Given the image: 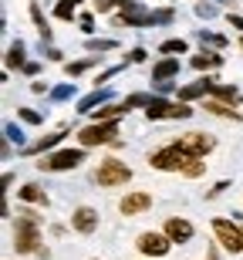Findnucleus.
<instances>
[{"label": "nucleus", "instance_id": "15", "mask_svg": "<svg viewBox=\"0 0 243 260\" xmlns=\"http://www.w3.org/2000/svg\"><path fill=\"white\" fill-rule=\"evenodd\" d=\"M179 75V58H162L152 68V81H169V78Z\"/></svg>", "mask_w": 243, "mask_h": 260}, {"label": "nucleus", "instance_id": "27", "mask_svg": "<svg viewBox=\"0 0 243 260\" xmlns=\"http://www.w3.org/2000/svg\"><path fill=\"white\" fill-rule=\"evenodd\" d=\"M54 17H61V20H71V17H75V4H71V0H61L58 7H54Z\"/></svg>", "mask_w": 243, "mask_h": 260}, {"label": "nucleus", "instance_id": "6", "mask_svg": "<svg viewBox=\"0 0 243 260\" xmlns=\"http://www.w3.org/2000/svg\"><path fill=\"white\" fill-rule=\"evenodd\" d=\"M213 237L216 243L230 253H240L243 250V226H236L233 220H223V216H216L213 220Z\"/></svg>", "mask_w": 243, "mask_h": 260}, {"label": "nucleus", "instance_id": "19", "mask_svg": "<svg viewBox=\"0 0 243 260\" xmlns=\"http://www.w3.org/2000/svg\"><path fill=\"white\" fill-rule=\"evenodd\" d=\"M220 64H223V58H220V54H213V51H203V54H196V58H193V68H196V71L220 68Z\"/></svg>", "mask_w": 243, "mask_h": 260}, {"label": "nucleus", "instance_id": "41", "mask_svg": "<svg viewBox=\"0 0 243 260\" xmlns=\"http://www.w3.org/2000/svg\"><path fill=\"white\" fill-rule=\"evenodd\" d=\"M230 27H236V30H243V17H236V14H230Z\"/></svg>", "mask_w": 243, "mask_h": 260}, {"label": "nucleus", "instance_id": "34", "mask_svg": "<svg viewBox=\"0 0 243 260\" xmlns=\"http://www.w3.org/2000/svg\"><path fill=\"white\" fill-rule=\"evenodd\" d=\"M81 30H85V34L95 30V17H91V14H81Z\"/></svg>", "mask_w": 243, "mask_h": 260}, {"label": "nucleus", "instance_id": "20", "mask_svg": "<svg viewBox=\"0 0 243 260\" xmlns=\"http://www.w3.org/2000/svg\"><path fill=\"white\" fill-rule=\"evenodd\" d=\"M17 196L24 203H48V196H44V189H41L38 183H27L24 189H17Z\"/></svg>", "mask_w": 243, "mask_h": 260}, {"label": "nucleus", "instance_id": "43", "mask_svg": "<svg viewBox=\"0 0 243 260\" xmlns=\"http://www.w3.org/2000/svg\"><path fill=\"white\" fill-rule=\"evenodd\" d=\"M71 4H81V0H71Z\"/></svg>", "mask_w": 243, "mask_h": 260}, {"label": "nucleus", "instance_id": "40", "mask_svg": "<svg viewBox=\"0 0 243 260\" xmlns=\"http://www.w3.org/2000/svg\"><path fill=\"white\" fill-rule=\"evenodd\" d=\"M156 91H162V95H165V91H172V81H156Z\"/></svg>", "mask_w": 243, "mask_h": 260}, {"label": "nucleus", "instance_id": "36", "mask_svg": "<svg viewBox=\"0 0 243 260\" xmlns=\"http://www.w3.org/2000/svg\"><path fill=\"white\" fill-rule=\"evenodd\" d=\"M196 10H199V17H213V14H216V7H213V4H199Z\"/></svg>", "mask_w": 243, "mask_h": 260}, {"label": "nucleus", "instance_id": "8", "mask_svg": "<svg viewBox=\"0 0 243 260\" xmlns=\"http://www.w3.org/2000/svg\"><path fill=\"white\" fill-rule=\"evenodd\" d=\"M176 142L183 145V152L189 155V159H206V152L216 145L206 132H189V135H183V139H176Z\"/></svg>", "mask_w": 243, "mask_h": 260}, {"label": "nucleus", "instance_id": "39", "mask_svg": "<svg viewBox=\"0 0 243 260\" xmlns=\"http://www.w3.org/2000/svg\"><path fill=\"white\" fill-rule=\"evenodd\" d=\"M24 71H27V75H38L41 64H38V61H27V64H24Z\"/></svg>", "mask_w": 243, "mask_h": 260}, {"label": "nucleus", "instance_id": "10", "mask_svg": "<svg viewBox=\"0 0 243 260\" xmlns=\"http://www.w3.org/2000/svg\"><path fill=\"white\" fill-rule=\"evenodd\" d=\"M135 247L146 253V257H165V253H169V247H172V240H169L165 233H156V230H152V233H142Z\"/></svg>", "mask_w": 243, "mask_h": 260}, {"label": "nucleus", "instance_id": "30", "mask_svg": "<svg viewBox=\"0 0 243 260\" xmlns=\"http://www.w3.org/2000/svg\"><path fill=\"white\" fill-rule=\"evenodd\" d=\"M112 48H115V41H95V38L88 41V51H112Z\"/></svg>", "mask_w": 243, "mask_h": 260}, {"label": "nucleus", "instance_id": "3", "mask_svg": "<svg viewBox=\"0 0 243 260\" xmlns=\"http://www.w3.org/2000/svg\"><path fill=\"white\" fill-rule=\"evenodd\" d=\"M118 122H91L78 132V145L81 149H95V145H112L118 142Z\"/></svg>", "mask_w": 243, "mask_h": 260}, {"label": "nucleus", "instance_id": "4", "mask_svg": "<svg viewBox=\"0 0 243 260\" xmlns=\"http://www.w3.org/2000/svg\"><path fill=\"white\" fill-rule=\"evenodd\" d=\"M186 162H189V155L183 152L179 142H169V145H162L159 152L149 155V166H152V169H162V173H179V169H186Z\"/></svg>", "mask_w": 243, "mask_h": 260}, {"label": "nucleus", "instance_id": "14", "mask_svg": "<svg viewBox=\"0 0 243 260\" xmlns=\"http://www.w3.org/2000/svg\"><path fill=\"white\" fill-rule=\"evenodd\" d=\"M128 108H125V102H108L105 108H95L91 115H95V122H115V118H122Z\"/></svg>", "mask_w": 243, "mask_h": 260}, {"label": "nucleus", "instance_id": "12", "mask_svg": "<svg viewBox=\"0 0 243 260\" xmlns=\"http://www.w3.org/2000/svg\"><path fill=\"white\" fill-rule=\"evenodd\" d=\"M71 226H75V230L78 233H95L98 230V213L91 210V206H78V210L71 213Z\"/></svg>", "mask_w": 243, "mask_h": 260}, {"label": "nucleus", "instance_id": "11", "mask_svg": "<svg viewBox=\"0 0 243 260\" xmlns=\"http://www.w3.org/2000/svg\"><path fill=\"white\" fill-rule=\"evenodd\" d=\"M162 233H165L172 243H189V240H193V223L183 220V216H169Z\"/></svg>", "mask_w": 243, "mask_h": 260}, {"label": "nucleus", "instance_id": "29", "mask_svg": "<svg viewBox=\"0 0 243 260\" xmlns=\"http://www.w3.org/2000/svg\"><path fill=\"white\" fill-rule=\"evenodd\" d=\"M172 17H176V10H169V7L165 10H152V24H169Z\"/></svg>", "mask_w": 243, "mask_h": 260}, {"label": "nucleus", "instance_id": "2", "mask_svg": "<svg viewBox=\"0 0 243 260\" xmlns=\"http://www.w3.org/2000/svg\"><path fill=\"white\" fill-rule=\"evenodd\" d=\"M132 179V169H128L122 159H101L95 169V183L101 189H115V186H125Z\"/></svg>", "mask_w": 243, "mask_h": 260}, {"label": "nucleus", "instance_id": "45", "mask_svg": "<svg viewBox=\"0 0 243 260\" xmlns=\"http://www.w3.org/2000/svg\"><path fill=\"white\" fill-rule=\"evenodd\" d=\"M210 260H216V253H213V257H210Z\"/></svg>", "mask_w": 243, "mask_h": 260}, {"label": "nucleus", "instance_id": "37", "mask_svg": "<svg viewBox=\"0 0 243 260\" xmlns=\"http://www.w3.org/2000/svg\"><path fill=\"white\" fill-rule=\"evenodd\" d=\"M68 95H75V88H71V85H61V88H54V98H68Z\"/></svg>", "mask_w": 243, "mask_h": 260}, {"label": "nucleus", "instance_id": "9", "mask_svg": "<svg viewBox=\"0 0 243 260\" xmlns=\"http://www.w3.org/2000/svg\"><path fill=\"white\" fill-rule=\"evenodd\" d=\"M118 210H122V216H138V213L152 210V193H146V189H132V193L122 196Z\"/></svg>", "mask_w": 243, "mask_h": 260}, {"label": "nucleus", "instance_id": "21", "mask_svg": "<svg viewBox=\"0 0 243 260\" xmlns=\"http://www.w3.org/2000/svg\"><path fill=\"white\" fill-rule=\"evenodd\" d=\"M159 51H162V54H169V58H176V54H186V41H183V38L162 41V44H159Z\"/></svg>", "mask_w": 243, "mask_h": 260}, {"label": "nucleus", "instance_id": "17", "mask_svg": "<svg viewBox=\"0 0 243 260\" xmlns=\"http://www.w3.org/2000/svg\"><path fill=\"white\" fill-rule=\"evenodd\" d=\"M210 95L220 98V102H226V105H236V102H240V91H236V88H230V85H216L213 78H210Z\"/></svg>", "mask_w": 243, "mask_h": 260}, {"label": "nucleus", "instance_id": "1", "mask_svg": "<svg viewBox=\"0 0 243 260\" xmlns=\"http://www.w3.org/2000/svg\"><path fill=\"white\" fill-rule=\"evenodd\" d=\"M41 216L34 210H20L17 213V226H14V250L17 253H41Z\"/></svg>", "mask_w": 243, "mask_h": 260}, {"label": "nucleus", "instance_id": "13", "mask_svg": "<svg viewBox=\"0 0 243 260\" xmlns=\"http://www.w3.org/2000/svg\"><path fill=\"white\" fill-rule=\"evenodd\" d=\"M206 112H213V115L220 118H233V122H243V112H236L233 105H226V102H220V98H206Z\"/></svg>", "mask_w": 243, "mask_h": 260}, {"label": "nucleus", "instance_id": "32", "mask_svg": "<svg viewBox=\"0 0 243 260\" xmlns=\"http://www.w3.org/2000/svg\"><path fill=\"white\" fill-rule=\"evenodd\" d=\"M91 7L98 10V14H105V10H112V7H118V0H95Z\"/></svg>", "mask_w": 243, "mask_h": 260}, {"label": "nucleus", "instance_id": "18", "mask_svg": "<svg viewBox=\"0 0 243 260\" xmlns=\"http://www.w3.org/2000/svg\"><path fill=\"white\" fill-rule=\"evenodd\" d=\"M108 98H112V91H91V95L88 98H81L78 102V112H95V105H101V102H108Z\"/></svg>", "mask_w": 243, "mask_h": 260}, {"label": "nucleus", "instance_id": "35", "mask_svg": "<svg viewBox=\"0 0 243 260\" xmlns=\"http://www.w3.org/2000/svg\"><path fill=\"white\" fill-rule=\"evenodd\" d=\"M128 61H132V64H138V61H146V48H132Z\"/></svg>", "mask_w": 243, "mask_h": 260}, {"label": "nucleus", "instance_id": "5", "mask_svg": "<svg viewBox=\"0 0 243 260\" xmlns=\"http://www.w3.org/2000/svg\"><path fill=\"white\" fill-rule=\"evenodd\" d=\"M85 162V149H58V152H51L41 159V169H48V173H64V169H78V166Z\"/></svg>", "mask_w": 243, "mask_h": 260}, {"label": "nucleus", "instance_id": "44", "mask_svg": "<svg viewBox=\"0 0 243 260\" xmlns=\"http://www.w3.org/2000/svg\"><path fill=\"white\" fill-rule=\"evenodd\" d=\"M240 48H243V38H240Z\"/></svg>", "mask_w": 243, "mask_h": 260}, {"label": "nucleus", "instance_id": "22", "mask_svg": "<svg viewBox=\"0 0 243 260\" xmlns=\"http://www.w3.org/2000/svg\"><path fill=\"white\" fill-rule=\"evenodd\" d=\"M64 135H68V132H54V135H44L41 142H34V145H30L27 152H44V149H51V145H58L61 139H64Z\"/></svg>", "mask_w": 243, "mask_h": 260}, {"label": "nucleus", "instance_id": "25", "mask_svg": "<svg viewBox=\"0 0 243 260\" xmlns=\"http://www.w3.org/2000/svg\"><path fill=\"white\" fill-rule=\"evenodd\" d=\"M17 118H24L27 125H41V122H44V115L34 112V108H17Z\"/></svg>", "mask_w": 243, "mask_h": 260}, {"label": "nucleus", "instance_id": "23", "mask_svg": "<svg viewBox=\"0 0 243 260\" xmlns=\"http://www.w3.org/2000/svg\"><path fill=\"white\" fill-rule=\"evenodd\" d=\"M7 68H24V44H10V51H7Z\"/></svg>", "mask_w": 243, "mask_h": 260}, {"label": "nucleus", "instance_id": "7", "mask_svg": "<svg viewBox=\"0 0 243 260\" xmlns=\"http://www.w3.org/2000/svg\"><path fill=\"white\" fill-rule=\"evenodd\" d=\"M193 108L186 102H165V98H149L146 105V118L149 122H159V118H189Z\"/></svg>", "mask_w": 243, "mask_h": 260}, {"label": "nucleus", "instance_id": "42", "mask_svg": "<svg viewBox=\"0 0 243 260\" xmlns=\"http://www.w3.org/2000/svg\"><path fill=\"white\" fill-rule=\"evenodd\" d=\"M30 88H34V95H44V91H48V85H44V81H34Z\"/></svg>", "mask_w": 243, "mask_h": 260}, {"label": "nucleus", "instance_id": "33", "mask_svg": "<svg viewBox=\"0 0 243 260\" xmlns=\"http://www.w3.org/2000/svg\"><path fill=\"white\" fill-rule=\"evenodd\" d=\"M7 139H10V142H17V145H20V142H24V132H20L17 125H7Z\"/></svg>", "mask_w": 243, "mask_h": 260}, {"label": "nucleus", "instance_id": "16", "mask_svg": "<svg viewBox=\"0 0 243 260\" xmlns=\"http://www.w3.org/2000/svg\"><path fill=\"white\" fill-rule=\"evenodd\" d=\"M199 95H210V78H199L196 85H183L179 88V102H193Z\"/></svg>", "mask_w": 243, "mask_h": 260}, {"label": "nucleus", "instance_id": "38", "mask_svg": "<svg viewBox=\"0 0 243 260\" xmlns=\"http://www.w3.org/2000/svg\"><path fill=\"white\" fill-rule=\"evenodd\" d=\"M223 189H230V183H226V179H223V183H216L213 189H210V200H213V196H220V193H223Z\"/></svg>", "mask_w": 243, "mask_h": 260}, {"label": "nucleus", "instance_id": "31", "mask_svg": "<svg viewBox=\"0 0 243 260\" xmlns=\"http://www.w3.org/2000/svg\"><path fill=\"white\" fill-rule=\"evenodd\" d=\"M199 41H203V44H216V48H223V44H226L220 34H206V30H199Z\"/></svg>", "mask_w": 243, "mask_h": 260}, {"label": "nucleus", "instance_id": "28", "mask_svg": "<svg viewBox=\"0 0 243 260\" xmlns=\"http://www.w3.org/2000/svg\"><path fill=\"white\" fill-rule=\"evenodd\" d=\"M203 169H206V162H203V159H189L183 173L189 176V179H196V176H203Z\"/></svg>", "mask_w": 243, "mask_h": 260}, {"label": "nucleus", "instance_id": "24", "mask_svg": "<svg viewBox=\"0 0 243 260\" xmlns=\"http://www.w3.org/2000/svg\"><path fill=\"white\" fill-rule=\"evenodd\" d=\"M30 17H34V24H38L41 38H44V41H51V27H48V20H44V14H41V7H38V4L30 7Z\"/></svg>", "mask_w": 243, "mask_h": 260}, {"label": "nucleus", "instance_id": "26", "mask_svg": "<svg viewBox=\"0 0 243 260\" xmlns=\"http://www.w3.org/2000/svg\"><path fill=\"white\" fill-rule=\"evenodd\" d=\"M95 61H98V58H85V61H75V64H68V68H64V71H68L71 78H75V75H85V71H88V68H91V64H95Z\"/></svg>", "mask_w": 243, "mask_h": 260}]
</instances>
